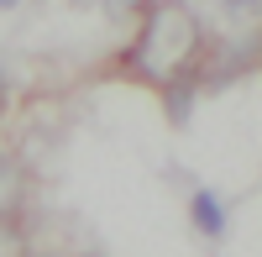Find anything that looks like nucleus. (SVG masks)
I'll use <instances>...</instances> for the list:
<instances>
[{"mask_svg": "<svg viewBox=\"0 0 262 257\" xmlns=\"http://www.w3.org/2000/svg\"><path fill=\"white\" fill-rule=\"evenodd\" d=\"M205 58V27L184 0H152L142 16V32L126 53V69L142 74L152 84H173L189 79Z\"/></svg>", "mask_w": 262, "mask_h": 257, "instance_id": "f257e3e1", "label": "nucleus"}, {"mask_svg": "<svg viewBox=\"0 0 262 257\" xmlns=\"http://www.w3.org/2000/svg\"><path fill=\"white\" fill-rule=\"evenodd\" d=\"M189 221H194V231L200 237H226V200L215 195V189H194L189 195Z\"/></svg>", "mask_w": 262, "mask_h": 257, "instance_id": "f03ea898", "label": "nucleus"}, {"mask_svg": "<svg viewBox=\"0 0 262 257\" xmlns=\"http://www.w3.org/2000/svg\"><path fill=\"white\" fill-rule=\"evenodd\" d=\"M21 200H27V168H21L11 153H0V221H11Z\"/></svg>", "mask_w": 262, "mask_h": 257, "instance_id": "7ed1b4c3", "label": "nucleus"}, {"mask_svg": "<svg viewBox=\"0 0 262 257\" xmlns=\"http://www.w3.org/2000/svg\"><path fill=\"white\" fill-rule=\"evenodd\" d=\"M163 111H168L173 126H189V111H194V84H189V79L163 84Z\"/></svg>", "mask_w": 262, "mask_h": 257, "instance_id": "20e7f679", "label": "nucleus"}, {"mask_svg": "<svg viewBox=\"0 0 262 257\" xmlns=\"http://www.w3.org/2000/svg\"><path fill=\"white\" fill-rule=\"evenodd\" d=\"M0 257H27V237L11 221H0Z\"/></svg>", "mask_w": 262, "mask_h": 257, "instance_id": "39448f33", "label": "nucleus"}, {"mask_svg": "<svg viewBox=\"0 0 262 257\" xmlns=\"http://www.w3.org/2000/svg\"><path fill=\"white\" fill-rule=\"evenodd\" d=\"M226 16L231 21H257L262 16V0H226Z\"/></svg>", "mask_w": 262, "mask_h": 257, "instance_id": "423d86ee", "label": "nucleus"}, {"mask_svg": "<svg viewBox=\"0 0 262 257\" xmlns=\"http://www.w3.org/2000/svg\"><path fill=\"white\" fill-rule=\"evenodd\" d=\"M11 6H21V0H0V11H11Z\"/></svg>", "mask_w": 262, "mask_h": 257, "instance_id": "0eeeda50", "label": "nucleus"}, {"mask_svg": "<svg viewBox=\"0 0 262 257\" xmlns=\"http://www.w3.org/2000/svg\"><path fill=\"white\" fill-rule=\"evenodd\" d=\"M79 6H84V0H79Z\"/></svg>", "mask_w": 262, "mask_h": 257, "instance_id": "6e6552de", "label": "nucleus"}]
</instances>
